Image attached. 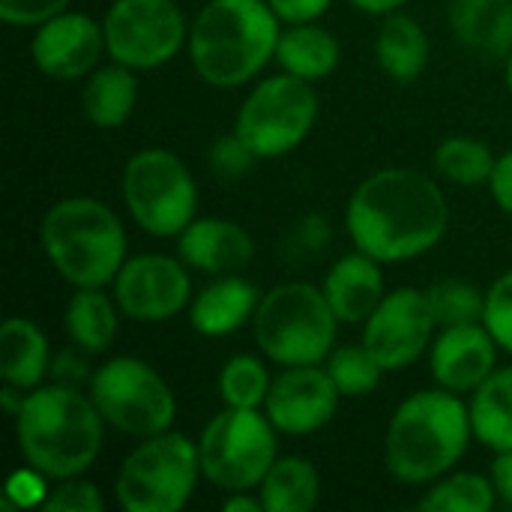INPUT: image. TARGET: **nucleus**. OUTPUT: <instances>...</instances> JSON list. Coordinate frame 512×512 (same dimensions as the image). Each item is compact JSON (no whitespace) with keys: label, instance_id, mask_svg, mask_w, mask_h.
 <instances>
[{"label":"nucleus","instance_id":"f257e3e1","mask_svg":"<svg viewBox=\"0 0 512 512\" xmlns=\"http://www.w3.org/2000/svg\"><path fill=\"white\" fill-rule=\"evenodd\" d=\"M450 225L441 183L417 168H381L348 198L345 228L354 249L381 264H402L432 252Z\"/></svg>","mask_w":512,"mask_h":512},{"label":"nucleus","instance_id":"f03ea898","mask_svg":"<svg viewBox=\"0 0 512 512\" xmlns=\"http://www.w3.org/2000/svg\"><path fill=\"white\" fill-rule=\"evenodd\" d=\"M105 426L90 393L54 381L24 396L15 414V441L24 462L57 483L90 471L102 453Z\"/></svg>","mask_w":512,"mask_h":512},{"label":"nucleus","instance_id":"7ed1b4c3","mask_svg":"<svg viewBox=\"0 0 512 512\" xmlns=\"http://www.w3.org/2000/svg\"><path fill=\"white\" fill-rule=\"evenodd\" d=\"M471 438V408L459 393L444 387L411 393L387 423V474L402 486H429L462 462Z\"/></svg>","mask_w":512,"mask_h":512},{"label":"nucleus","instance_id":"20e7f679","mask_svg":"<svg viewBox=\"0 0 512 512\" xmlns=\"http://www.w3.org/2000/svg\"><path fill=\"white\" fill-rule=\"evenodd\" d=\"M279 33L267 0H207L189 27V63L210 87H243L276 60Z\"/></svg>","mask_w":512,"mask_h":512},{"label":"nucleus","instance_id":"39448f33","mask_svg":"<svg viewBox=\"0 0 512 512\" xmlns=\"http://www.w3.org/2000/svg\"><path fill=\"white\" fill-rule=\"evenodd\" d=\"M39 243L54 273L72 288H105L126 261L120 216L90 195L54 201L42 216Z\"/></svg>","mask_w":512,"mask_h":512},{"label":"nucleus","instance_id":"423d86ee","mask_svg":"<svg viewBox=\"0 0 512 512\" xmlns=\"http://www.w3.org/2000/svg\"><path fill=\"white\" fill-rule=\"evenodd\" d=\"M339 318L324 294L312 282H282L270 288L252 318L258 351L288 366H321L336 348Z\"/></svg>","mask_w":512,"mask_h":512},{"label":"nucleus","instance_id":"0eeeda50","mask_svg":"<svg viewBox=\"0 0 512 512\" xmlns=\"http://www.w3.org/2000/svg\"><path fill=\"white\" fill-rule=\"evenodd\" d=\"M198 477H204L198 441L168 429L141 438L123 459L114 495L126 512H180L189 504Z\"/></svg>","mask_w":512,"mask_h":512},{"label":"nucleus","instance_id":"6e6552de","mask_svg":"<svg viewBox=\"0 0 512 512\" xmlns=\"http://www.w3.org/2000/svg\"><path fill=\"white\" fill-rule=\"evenodd\" d=\"M120 195L132 222L156 240L180 237L198 216V183L186 162L165 147H144L126 159Z\"/></svg>","mask_w":512,"mask_h":512},{"label":"nucleus","instance_id":"1a4fd4ad","mask_svg":"<svg viewBox=\"0 0 512 512\" xmlns=\"http://www.w3.org/2000/svg\"><path fill=\"white\" fill-rule=\"evenodd\" d=\"M276 426L264 408H222L198 438L201 474L216 489L258 492L261 480L279 459Z\"/></svg>","mask_w":512,"mask_h":512},{"label":"nucleus","instance_id":"9d476101","mask_svg":"<svg viewBox=\"0 0 512 512\" xmlns=\"http://www.w3.org/2000/svg\"><path fill=\"white\" fill-rule=\"evenodd\" d=\"M87 393L111 429L138 441L168 432L177 417L174 390L150 363L138 357L105 360L90 375Z\"/></svg>","mask_w":512,"mask_h":512},{"label":"nucleus","instance_id":"9b49d317","mask_svg":"<svg viewBox=\"0 0 512 512\" xmlns=\"http://www.w3.org/2000/svg\"><path fill=\"white\" fill-rule=\"evenodd\" d=\"M318 93L312 81L279 72L258 81L237 117L234 132L252 147L258 159H279L297 150L318 123Z\"/></svg>","mask_w":512,"mask_h":512},{"label":"nucleus","instance_id":"f8f14e48","mask_svg":"<svg viewBox=\"0 0 512 512\" xmlns=\"http://www.w3.org/2000/svg\"><path fill=\"white\" fill-rule=\"evenodd\" d=\"M102 30L108 57L135 72L159 69L189 45V24L174 0H114Z\"/></svg>","mask_w":512,"mask_h":512},{"label":"nucleus","instance_id":"ddd939ff","mask_svg":"<svg viewBox=\"0 0 512 512\" xmlns=\"http://www.w3.org/2000/svg\"><path fill=\"white\" fill-rule=\"evenodd\" d=\"M435 312L426 288H396L363 321V345L387 372L408 369L435 342Z\"/></svg>","mask_w":512,"mask_h":512},{"label":"nucleus","instance_id":"4468645a","mask_svg":"<svg viewBox=\"0 0 512 512\" xmlns=\"http://www.w3.org/2000/svg\"><path fill=\"white\" fill-rule=\"evenodd\" d=\"M114 300L129 321L162 324L192 303V276L183 258L144 252L126 258L111 282Z\"/></svg>","mask_w":512,"mask_h":512},{"label":"nucleus","instance_id":"2eb2a0df","mask_svg":"<svg viewBox=\"0 0 512 512\" xmlns=\"http://www.w3.org/2000/svg\"><path fill=\"white\" fill-rule=\"evenodd\" d=\"M33 30V66L54 81H81L93 69H99V60L108 54L102 21L87 12L66 9Z\"/></svg>","mask_w":512,"mask_h":512},{"label":"nucleus","instance_id":"dca6fc26","mask_svg":"<svg viewBox=\"0 0 512 512\" xmlns=\"http://www.w3.org/2000/svg\"><path fill=\"white\" fill-rule=\"evenodd\" d=\"M339 387L321 366H288L282 369L267 393L264 414L282 435H312L324 429L339 411Z\"/></svg>","mask_w":512,"mask_h":512},{"label":"nucleus","instance_id":"f3484780","mask_svg":"<svg viewBox=\"0 0 512 512\" xmlns=\"http://www.w3.org/2000/svg\"><path fill=\"white\" fill-rule=\"evenodd\" d=\"M498 351L501 345L486 324L444 327L429 348L432 378L450 393H474L498 369Z\"/></svg>","mask_w":512,"mask_h":512},{"label":"nucleus","instance_id":"a211bd4d","mask_svg":"<svg viewBox=\"0 0 512 512\" xmlns=\"http://www.w3.org/2000/svg\"><path fill=\"white\" fill-rule=\"evenodd\" d=\"M177 255L189 270L210 273V276H228L240 273L255 258V240L252 234L234 222L219 216H195L183 234L177 237Z\"/></svg>","mask_w":512,"mask_h":512},{"label":"nucleus","instance_id":"6ab92c4d","mask_svg":"<svg viewBox=\"0 0 512 512\" xmlns=\"http://www.w3.org/2000/svg\"><path fill=\"white\" fill-rule=\"evenodd\" d=\"M261 294L258 288L237 276H216V282H210L204 291H198L189 303V324L198 336L207 339H222L237 333L240 327L252 324L255 312H258Z\"/></svg>","mask_w":512,"mask_h":512},{"label":"nucleus","instance_id":"aec40b11","mask_svg":"<svg viewBox=\"0 0 512 512\" xmlns=\"http://www.w3.org/2000/svg\"><path fill=\"white\" fill-rule=\"evenodd\" d=\"M321 288H324V294H327V300H330V306L342 324H363L387 294L381 261L360 252V249L342 255L330 267Z\"/></svg>","mask_w":512,"mask_h":512},{"label":"nucleus","instance_id":"412c9836","mask_svg":"<svg viewBox=\"0 0 512 512\" xmlns=\"http://www.w3.org/2000/svg\"><path fill=\"white\" fill-rule=\"evenodd\" d=\"M450 30L474 54L504 60L512 51V0H450Z\"/></svg>","mask_w":512,"mask_h":512},{"label":"nucleus","instance_id":"4be33fe9","mask_svg":"<svg viewBox=\"0 0 512 512\" xmlns=\"http://www.w3.org/2000/svg\"><path fill=\"white\" fill-rule=\"evenodd\" d=\"M51 351L42 327L30 318H6L0 327V378L24 393L45 384Z\"/></svg>","mask_w":512,"mask_h":512},{"label":"nucleus","instance_id":"5701e85b","mask_svg":"<svg viewBox=\"0 0 512 512\" xmlns=\"http://www.w3.org/2000/svg\"><path fill=\"white\" fill-rule=\"evenodd\" d=\"M432 57V42L423 30V24L405 12L384 15L378 36H375V60L387 78L396 84L417 81Z\"/></svg>","mask_w":512,"mask_h":512},{"label":"nucleus","instance_id":"b1692460","mask_svg":"<svg viewBox=\"0 0 512 512\" xmlns=\"http://www.w3.org/2000/svg\"><path fill=\"white\" fill-rule=\"evenodd\" d=\"M138 75L123 63L93 69L81 87V111L96 129H120L138 105Z\"/></svg>","mask_w":512,"mask_h":512},{"label":"nucleus","instance_id":"393cba45","mask_svg":"<svg viewBox=\"0 0 512 512\" xmlns=\"http://www.w3.org/2000/svg\"><path fill=\"white\" fill-rule=\"evenodd\" d=\"M339 60H342L339 39L318 21L282 27L279 45H276V63L282 72L315 84V81H324L327 75H333Z\"/></svg>","mask_w":512,"mask_h":512},{"label":"nucleus","instance_id":"a878e982","mask_svg":"<svg viewBox=\"0 0 512 512\" xmlns=\"http://www.w3.org/2000/svg\"><path fill=\"white\" fill-rule=\"evenodd\" d=\"M120 306L102 288H75L63 309V330L87 354H105L120 333Z\"/></svg>","mask_w":512,"mask_h":512},{"label":"nucleus","instance_id":"bb28decb","mask_svg":"<svg viewBox=\"0 0 512 512\" xmlns=\"http://www.w3.org/2000/svg\"><path fill=\"white\" fill-rule=\"evenodd\" d=\"M264 512H309L321 501L318 468L303 456H279L258 486Z\"/></svg>","mask_w":512,"mask_h":512},{"label":"nucleus","instance_id":"cd10ccee","mask_svg":"<svg viewBox=\"0 0 512 512\" xmlns=\"http://www.w3.org/2000/svg\"><path fill=\"white\" fill-rule=\"evenodd\" d=\"M471 423H474V438L495 450L504 453L512 450V366L495 369L486 384H480L471 393Z\"/></svg>","mask_w":512,"mask_h":512},{"label":"nucleus","instance_id":"c85d7f7f","mask_svg":"<svg viewBox=\"0 0 512 512\" xmlns=\"http://www.w3.org/2000/svg\"><path fill=\"white\" fill-rule=\"evenodd\" d=\"M432 165L435 174L444 177L447 183L456 186H489L498 156L495 150L471 135H453L447 141L438 144V150L432 153Z\"/></svg>","mask_w":512,"mask_h":512},{"label":"nucleus","instance_id":"c756f323","mask_svg":"<svg viewBox=\"0 0 512 512\" xmlns=\"http://www.w3.org/2000/svg\"><path fill=\"white\" fill-rule=\"evenodd\" d=\"M417 507L423 512H492L498 507V492L492 477L459 471L429 483Z\"/></svg>","mask_w":512,"mask_h":512},{"label":"nucleus","instance_id":"7c9ffc66","mask_svg":"<svg viewBox=\"0 0 512 512\" xmlns=\"http://www.w3.org/2000/svg\"><path fill=\"white\" fill-rule=\"evenodd\" d=\"M324 369L330 372L333 384L339 387V393L345 399H363L372 396L381 387L384 378V366L378 363V357L360 342V345H342L333 348V354L324 360Z\"/></svg>","mask_w":512,"mask_h":512},{"label":"nucleus","instance_id":"2f4dec72","mask_svg":"<svg viewBox=\"0 0 512 512\" xmlns=\"http://www.w3.org/2000/svg\"><path fill=\"white\" fill-rule=\"evenodd\" d=\"M270 372L261 357L252 354H237L231 357L216 378L222 405L228 408H264L267 393H270Z\"/></svg>","mask_w":512,"mask_h":512},{"label":"nucleus","instance_id":"473e14b6","mask_svg":"<svg viewBox=\"0 0 512 512\" xmlns=\"http://www.w3.org/2000/svg\"><path fill=\"white\" fill-rule=\"evenodd\" d=\"M438 330L444 327H462V324H483L486 315V291L474 288L462 279H444L426 288Z\"/></svg>","mask_w":512,"mask_h":512},{"label":"nucleus","instance_id":"72a5a7b5","mask_svg":"<svg viewBox=\"0 0 512 512\" xmlns=\"http://www.w3.org/2000/svg\"><path fill=\"white\" fill-rule=\"evenodd\" d=\"M255 162H258V156L252 153V147L237 132L216 138L207 150V168L219 180H240L255 168Z\"/></svg>","mask_w":512,"mask_h":512},{"label":"nucleus","instance_id":"f704fd0d","mask_svg":"<svg viewBox=\"0 0 512 512\" xmlns=\"http://www.w3.org/2000/svg\"><path fill=\"white\" fill-rule=\"evenodd\" d=\"M483 324L501 345V351L512 354V267L501 273L486 291V315Z\"/></svg>","mask_w":512,"mask_h":512},{"label":"nucleus","instance_id":"c9c22d12","mask_svg":"<svg viewBox=\"0 0 512 512\" xmlns=\"http://www.w3.org/2000/svg\"><path fill=\"white\" fill-rule=\"evenodd\" d=\"M42 507L51 512H102L105 498L93 483L81 477H69V480H57V486L48 492Z\"/></svg>","mask_w":512,"mask_h":512},{"label":"nucleus","instance_id":"e433bc0d","mask_svg":"<svg viewBox=\"0 0 512 512\" xmlns=\"http://www.w3.org/2000/svg\"><path fill=\"white\" fill-rule=\"evenodd\" d=\"M45 498H48V477L30 465L15 471L3 489V507L6 510H30V507L45 504Z\"/></svg>","mask_w":512,"mask_h":512},{"label":"nucleus","instance_id":"4c0bfd02","mask_svg":"<svg viewBox=\"0 0 512 512\" xmlns=\"http://www.w3.org/2000/svg\"><path fill=\"white\" fill-rule=\"evenodd\" d=\"M72 0H0V18L12 27H39L69 9Z\"/></svg>","mask_w":512,"mask_h":512},{"label":"nucleus","instance_id":"58836bf2","mask_svg":"<svg viewBox=\"0 0 512 512\" xmlns=\"http://www.w3.org/2000/svg\"><path fill=\"white\" fill-rule=\"evenodd\" d=\"M282 24H309L327 15L333 0H267Z\"/></svg>","mask_w":512,"mask_h":512},{"label":"nucleus","instance_id":"ea45409f","mask_svg":"<svg viewBox=\"0 0 512 512\" xmlns=\"http://www.w3.org/2000/svg\"><path fill=\"white\" fill-rule=\"evenodd\" d=\"M87 351H81L78 345H72L69 351H63L54 363H51V375L57 384H69V387H78V381H90V366H87Z\"/></svg>","mask_w":512,"mask_h":512},{"label":"nucleus","instance_id":"a19ab883","mask_svg":"<svg viewBox=\"0 0 512 512\" xmlns=\"http://www.w3.org/2000/svg\"><path fill=\"white\" fill-rule=\"evenodd\" d=\"M489 192L495 198V204L512 216V150H507L504 156H498V165H495V174L489 180Z\"/></svg>","mask_w":512,"mask_h":512},{"label":"nucleus","instance_id":"79ce46f5","mask_svg":"<svg viewBox=\"0 0 512 512\" xmlns=\"http://www.w3.org/2000/svg\"><path fill=\"white\" fill-rule=\"evenodd\" d=\"M489 477L495 483L498 501H504L507 507H512V450L495 453V462H492V474Z\"/></svg>","mask_w":512,"mask_h":512},{"label":"nucleus","instance_id":"37998d69","mask_svg":"<svg viewBox=\"0 0 512 512\" xmlns=\"http://www.w3.org/2000/svg\"><path fill=\"white\" fill-rule=\"evenodd\" d=\"M228 512H264V504H261V495L255 492H228L225 504H222Z\"/></svg>","mask_w":512,"mask_h":512},{"label":"nucleus","instance_id":"c03bdc74","mask_svg":"<svg viewBox=\"0 0 512 512\" xmlns=\"http://www.w3.org/2000/svg\"><path fill=\"white\" fill-rule=\"evenodd\" d=\"M354 9H360V12H366V15H378V18H384V15H390V12H399L408 0H348Z\"/></svg>","mask_w":512,"mask_h":512},{"label":"nucleus","instance_id":"a18cd8bd","mask_svg":"<svg viewBox=\"0 0 512 512\" xmlns=\"http://www.w3.org/2000/svg\"><path fill=\"white\" fill-rule=\"evenodd\" d=\"M504 81H507V90L512 93V51L504 57Z\"/></svg>","mask_w":512,"mask_h":512}]
</instances>
